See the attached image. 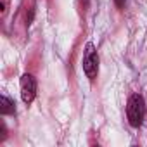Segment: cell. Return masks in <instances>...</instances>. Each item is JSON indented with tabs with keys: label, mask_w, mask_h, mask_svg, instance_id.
Returning <instances> with one entry per match:
<instances>
[{
	"label": "cell",
	"mask_w": 147,
	"mask_h": 147,
	"mask_svg": "<svg viewBox=\"0 0 147 147\" xmlns=\"http://www.w3.org/2000/svg\"><path fill=\"white\" fill-rule=\"evenodd\" d=\"M126 116H128V123H130L133 128H138V126L144 123L145 104H144L142 95H138V94L130 95L128 104H126Z\"/></svg>",
	"instance_id": "obj_1"
},
{
	"label": "cell",
	"mask_w": 147,
	"mask_h": 147,
	"mask_svg": "<svg viewBox=\"0 0 147 147\" xmlns=\"http://www.w3.org/2000/svg\"><path fill=\"white\" fill-rule=\"evenodd\" d=\"M83 71L88 80H95L99 73V54L94 47L92 42L85 45V54H83Z\"/></svg>",
	"instance_id": "obj_2"
},
{
	"label": "cell",
	"mask_w": 147,
	"mask_h": 147,
	"mask_svg": "<svg viewBox=\"0 0 147 147\" xmlns=\"http://www.w3.org/2000/svg\"><path fill=\"white\" fill-rule=\"evenodd\" d=\"M19 87H21V99H23V102L24 104H31L35 100V97H36V80H35V76L28 75V73L23 75Z\"/></svg>",
	"instance_id": "obj_3"
},
{
	"label": "cell",
	"mask_w": 147,
	"mask_h": 147,
	"mask_svg": "<svg viewBox=\"0 0 147 147\" xmlns=\"http://www.w3.org/2000/svg\"><path fill=\"white\" fill-rule=\"evenodd\" d=\"M0 113H2L4 116L14 113V102H12L7 95H2V97H0Z\"/></svg>",
	"instance_id": "obj_4"
},
{
	"label": "cell",
	"mask_w": 147,
	"mask_h": 147,
	"mask_svg": "<svg viewBox=\"0 0 147 147\" xmlns=\"http://www.w3.org/2000/svg\"><path fill=\"white\" fill-rule=\"evenodd\" d=\"M5 135H7V133H5V125H4V123H0V142L5 138Z\"/></svg>",
	"instance_id": "obj_5"
},
{
	"label": "cell",
	"mask_w": 147,
	"mask_h": 147,
	"mask_svg": "<svg viewBox=\"0 0 147 147\" xmlns=\"http://www.w3.org/2000/svg\"><path fill=\"white\" fill-rule=\"evenodd\" d=\"M7 7H9V0H2V14L7 12Z\"/></svg>",
	"instance_id": "obj_6"
},
{
	"label": "cell",
	"mask_w": 147,
	"mask_h": 147,
	"mask_svg": "<svg viewBox=\"0 0 147 147\" xmlns=\"http://www.w3.org/2000/svg\"><path fill=\"white\" fill-rule=\"evenodd\" d=\"M125 2H126V0H114V4H116V7H119V9H121V7L125 5Z\"/></svg>",
	"instance_id": "obj_7"
},
{
	"label": "cell",
	"mask_w": 147,
	"mask_h": 147,
	"mask_svg": "<svg viewBox=\"0 0 147 147\" xmlns=\"http://www.w3.org/2000/svg\"><path fill=\"white\" fill-rule=\"evenodd\" d=\"M83 4H85V5H88V0H83Z\"/></svg>",
	"instance_id": "obj_8"
}]
</instances>
